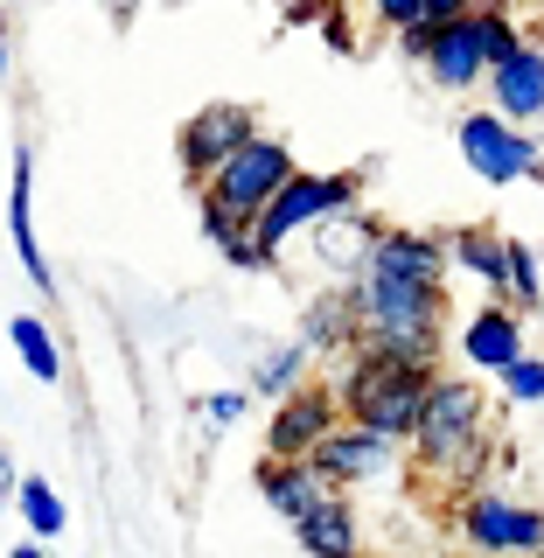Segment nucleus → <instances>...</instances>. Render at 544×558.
Here are the masks:
<instances>
[{
  "instance_id": "f257e3e1",
  "label": "nucleus",
  "mask_w": 544,
  "mask_h": 558,
  "mask_svg": "<svg viewBox=\"0 0 544 558\" xmlns=\"http://www.w3.org/2000/svg\"><path fill=\"white\" fill-rule=\"evenodd\" d=\"M412 468L433 475L440 488L468 496V488L488 482V461H496V426H488V391L482 377H447L433 371L426 384V405H419V426H412Z\"/></svg>"
},
{
  "instance_id": "f03ea898",
  "label": "nucleus",
  "mask_w": 544,
  "mask_h": 558,
  "mask_svg": "<svg viewBox=\"0 0 544 558\" xmlns=\"http://www.w3.org/2000/svg\"><path fill=\"white\" fill-rule=\"evenodd\" d=\"M440 363H412V356H391V349H377V342H356V349H342L336 356V405L349 426H363V433H384L391 447H406L412 440V426H419V405H426V384Z\"/></svg>"
},
{
  "instance_id": "7ed1b4c3",
  "label": "nucleus",
  "mask_w": 544,
  "mask_h": 558,
  "mask_svg": "<svg viewBox=\"0 0 544 558\" xmlns=\"http://www.w3.org/2000/svg\"><path fill=\"white\" fill-rule=\"evenodd\" d=\"M349 209H363V174L356 168H293L287 182L273 189V203L252 217V244L266 258H279V244L314 231V223H342Z\"/></svg>"
},
{
  "instance_id": "20e7f679",
  "label": "nucleus",
  "mask_w": 544,
  "mask_h": 558,
  "mask_svg": "<svg viewBox=\"0 0 544 558\" xmlns=\"http://www.w3.org/2000/svg\"><path fill=\"white\" fill-rule=\"evenodd\" d=\"M293 168H301V161H293V147H287L279 133L258 126V133H252V140H244V147L231 154V161H217V168H209L203 182H196V203L223 209V217H238V223H252L258 209L273 203V189L287 182Z\"/></svg>"
},
{
  "instance_id": "39448f33",
  "label": "nucleus",
  "mask_w": 544,
  "mask_h": 558,
  "mask_svg": "<svg viewBox=\"0 0 544 558\" xmlns=\"http://www.w3.org/2000/svg\"><path fill=\"white\" fill-rule=\"evenodd\" d=\"M454 147H461L468 174H475V182H488V189L544 182V140H537L531 126H517V119H503L496 105L468 112L461 126H454Z\"/></svg>"
},
{
  "instance_id": "423d86ee",
  "label": "nucleus",
  "mask_w": 544,
  "mask_h": 558,
  "mask_svg": "<svg viewBox=\"0 0 544 558\" xmlns=\"http://www.w3.org/2000/svg\"><path fill=\"white\" fill-rule=\"evenodd\" d=\"M454 537L482 558H531L544 545V510L523 496H503L496 482H482L454 502Z\"/></svg>"
},
{
  "instance_id": "0eeeda50",
  "label": "nucleus",
  "mask_w": 544,
  "mask_h": 558,
  "mask_svg": "<svg viewBox=\"0 0 544 558\" xmlns=\"http://www.w3.org/2000/svg\"><path fill=\"white\" fill-rule=\"evenodd\" d=\"M252 133H258V112L244 98H209V105H196V112L182 119V133H174V161H182L189 189H196L217 161H231Z\"/></svg>"
},
{
  "instance_id": "6e6552de",
  "label": "nucleus",
  "mask_w": 544,
  "mask_h": 558,
  "mask_svg": "<svg viewBox=\"0 0 544 558\" xmlns=\"http://www.w3.org/2000/svg\"><path fill=\"white\" fill-rule=\"evenodd\" d=\"M328 426H342V405H336V391H328V377H301L287 398H273L266 453L273 461H307Z\"/></svg>"
},
{
  "instance_id": "1a4fd4ad",
  "label": "nucleus",
  "mask_w": 544,
  "mask_h": 558,
  "mask_svg": "<svg viewBox=\"0 0 544 558\" xmlns=\"http://www.w3.org/2000/svg\"><path fill=\"white\" fill-rule=\"evenodd\" d=\"M398 453H406V447H391L384 433H363V426H349V418H342V426L322 433V447H314L307 461H314V475H322L328 488H342V496H349V488H371V482L391 475Z\"/></svg>"
},
{
  "instance_id": "9d476101",
  "label": "nucleus",
  "mask_w": 544,
  "mask_h": 558,
  "mask_svg": "<svg viewBox=\"0 0 544 558\" xmlns=\"http://www.w3.org/2000/svg\"><path fill=\"white\" fill-rule=\"evenodd\" d=\"M426 84L433 92H475L488 77V57H482V22L475 14H454V22L433 28V49H426Z\"/></svg>"
},
{
  "instance_id": "9b49d317",
  "label": "nucleus",
  "mask_w": 544,
  "mask_h": 558,
  "mask_svg": "<svg viewBox=\"0 0 544 558\" xmlns=\"http://www.w3.org/2000/svg\"><path fill=\"white\" fill-rule=\"evenodd\" d=\"M454 349H461V363H468L475 377H496L503 363L523 356V314H517L510 301H488V307H475V314L461 322Z\"/></svg>"
},
{
  "instance_id": "f8f14e48",
  "label": "nucleus",
  "mask_w": 544,
  "mask_h": 558,
  "mask_svg": "<svg viewBox=\"0 0 544 558\" xmlns=\"http://www.w3.org/2000/svg\"><path fill=\"white\" fill-rule=\"evenodd\" d=\"M488 105H496L503 119H517V126H537V112H544V43H523L510 49V57H496L488 63Z\"/></svg>"
},
{
  "instance_id": "ddd939ff",
  "label": "nucleus",
  "mask_w": 544,
  "mask_h": 558,
  "mask_svg": "<svg viewBox=\"0 0 544 558\" xmlns=\"http://www.w3.org/2000/svg\"><path fill=\"white\" fill-rule=\"evenodd\" d=\"M8 238H14V258H22L28 287H57L49 279V258H43V238H35V154L14 147V174H8Z\"/></svg>"
},
{
  "instance_id": "4468645a",
  "label": "nucleus",
  "mask_w": 544,
  "mask_h": 558,
  "mask_svg": "<svg viewBox=\"0 0 544 558\" xmlns=\"http://www.w3.org/2000/svg\"><path fill=\"white\" fill-rule=\"evenodd\" d=\"M293 537H301L307 558H363V523H356V510H349L342 488H328V496L293 523Z\"/></svg>"
},
{
  "instance_id": "2eb2a0df",
  "label": "nucleus",
  "mask_w": 544,
  "mask_h": 558,
  "mask_svg": "<svg viewBox=\"0 0 544 558\" xmlns=\"http://www.w3.org/2000/svg\"><path fill=\"white\" fill-rule=\"evenodd\" d=\"M440 244H447L454 272L482 279L488 301H503V266H510V238H503L496 223H454V231H440Z\"/></svg>"
},
{
  "instance_id": "dca6fc26",
  "label": "nucleus",
  "mask_w": 544,
  "mask_h": 558,
  "mask_svg": "<svg viewBox=\"0 0 544 558\" xmlns=\"http://www.w3.org/2000/svg\"><path fill=\"white\" fill-rule=\"evenodd\" d=\"M252 482H258V496L273 502V517H287V523H301L314 502L328 496V482L314 475V461H273V453H258Z\"/></svg>"
},
{
  "instance_id": "f3484780",
  "label": "nucleus",
  "mask_w": 544,
  "mask_h": 558,
  "mask_svg": "<svg viewBox=\"0 0 544 558\" xmlns=\"http://www.w3.org/2000/svg\"><path fill=\"white\" fill-rule=\"evenodd\" d=\"M356 301H349V287L336 279V287H322L307 301L301 314V342H307V356H342V349H356Z\"/></svg>"
},
{
  "instance_id": "a211bd4d",
  "label": "nucleus",
  "mask_w": 544,
  "mask_h": 558,
  "mask_svg": "<svg viewBox=\"0 0 544 558\" xmlns=\"http://www.w3.org/2000/svg\"><path fill=\"white\" fill-rule=\"evenodd\" d=\"M8 342H14V356H22V371L35 384H63V349H57V336H49L43 314H14V322H8Z\"/></svg>"
},
{
  "instance_id": "6ab92c4d",
  "label": "nucleus",
  "mask_w": 544,
  "mask_h": 558,
  "mask_svg": "<svg viewBox=\"0 0 544 558\" xmlns=\"http://www.w3.org/2000/svg\"><path fill=\"white\" fill-rule=\"evenodd\" d=\"M307 363H314V356H307V342L293 336V342H279V349H266V356L252 363V377H244V391H252V398H266V405H273V398H287L293 384L307 377Z\"/></svg>"
},
{
  "instance_id": "aec40b11",
  "label": "nucleus",
  "mask_w": 544,
  "mask_h": 558,
  "mask_svg": "<svg viewBox=\"0 0 544 558\" xmlns=\"http://www.w3.org/2000/svg\"><path fill=\"white\" fill-rule=\"evenodd\" d=\"M14 502H22V523H28V537H63V523H70V510H63V496L49 488L43 475H22L14 482Z\"/></svg>"
},
{
  "instance_id": "412c9836",
  "label": "nucleus",
  "mask_w": 544,
  "mask_h": 558,
  "mask_svg": "<svg viewBox=\"0 0 544 558\" xmlns=\"http://www.w3.org/2000/svg\"><path fill=\"white\" fill-rule=\"evenodd\" d=\"M503 301H510L517 314L544 307V266H537V252H531L523 238H510V266H503Z\"/></svg>"
},
{
  "instance_id": "4be33fe9",
  "label": "nucleus",
  "mask_w": 544,
  "mask_h": 558,
  "mask_svg": "<svg viewBox=\"0 0 544 558\" xmlns=\"http://www.w3.org/2000/svg\"><path fill=\"white\" fill-rule=\"evenodd\" d=\"M496 391L510 398V405H544V356L523 349L517 363H503V371H496Z\"/></svg>"
},
{
  "instance_id": "5701e85b",
  "label": "nucleus",
  "mask_w": 544,
  "mask_h": 558,
  "mask_svg": "<svg viewBox=\"0 0 544 558\" xmlns=\"http://www.w3.org/2000/svg\"><path fill=\"white\" fill-rule=\"evenodd\" d=\"M363 8H371V22L377 28H412V22H426V0H363Z\"/></svg>"
},
{
  "instance_id": "b1692460",
  "label": "nucleus",
  "mask_w": 544,
  "mask_h": 558,
  "mask_svg": "<svg viewBox=\"0 0 544 558\" xmlns=\"http://www.w3.org/2000/svg\"><path fill=\"white\" fill-rule=\"evenodd\" d=\"M244 405H252V391H209L203 398V418H209V426H238V418H244Z\"/></svg>"
},
{
  "instance_id": "393cba45",
  "label": "nucleus",
  "mask_w": 544,
  "mask_h": 558,
  "mask_svg": "<svg viewBox=\"0 0 544 558\" xmlns=\"http://www.w3.org/2000/svg\"><path fill=\"white\" fill-rule=\"evenodd\" d=\"M391 43H398V57H406V63H426V49H433V22H412V28H398Z\"/></svg>"
},
{
  "instance_id": "a878e982",
  "label": "nucleus",
  "mask_w": 544,
  "mask_h": 558,
  "mask_svg": "<svg viewBox=\"0 0 544 558\" xmlns=\"http://www.w3.org/2000/svg\"><path fill=\"white\" fill-rule=\"evenodd\" d=\"M14 482H22V475H14V461H8V453H0V510H8V502H14Z\"/></svg>"
},
{
  "instance_id": "bb28decb",
  "label": "nucleus",
  "mask_w": 544,
  "mask_h": 558,
  "mask_svg": "<svg viewBox=\"0 0 544 558\" xmlns=\"http://www.w3.org/2000/svg\"><path fill=\"white\" fill-rule=\"evenodd\" d=\"M454 14H461V0H426V22H433V28L454 22Z\"/></svg>"
},
{
  "instance_id": "cd10ccee",
  "label": "nucleus",
  "mask_w": 544,
  "mask_h": 558,
  "mask_svg": "<svg viewBox=\"0 0 544 558\" xmlns=\"http://www.w3.org/2000/svg\"><path fill=\"white\" fill-rule=\"evenodd\" d=\"M8 558H49V545H43V537H28V545H14Z\"/></svg>"
},
{
  "instance_id": "c85d7f7f",
  "label": "nucleus",
  "mask_w": 544,
  "mask_h": 558,
  "mask_svg": "<svg viewBox=\"0 0 544 558\" xmlns=\"http://www.w3.org/2000/svg\"><path fill=\"white\" fill-rule=\"evenodd\" d=\"M496 8H510V0H461V14H496Z\"/></svg>"
},
{
  "instance_id": "c756f323",
  "label": "nucleus",
  "mask_w": 544,
  "mask_h": 558,
  "mask_svg": "<svg viewBox=\"0 0 544 558\" xmlns=\"http://www.w3.org/2000/svg\"><path fill=\"white\" fill-rule=\"evenodd\" d=\"M0 70H8V0H0Z\"/></svg>"
},
{
  "instance_id": "7c9ffc66",
  "label": "nucleus",
  "mask_w": 544,
  "mask_h": 558,
  "mask_svg": "<svg viewBox=\"0 0 544 558\" xmlns=\"http://www.w3.org/2000/svg\"><path fill=\"white\" fill-rule=\"evenodd\" d=\"M531 133H537V140H544V112H537V126H531Z\"/></svg>"
},
{
  "instance_id": "2f4dec72",
  "label": "nucleus",
  "mask_w": 544,
  "mask_h": 558,
  "mask_svg": "<svg viewBox=\"0 0 544 558\" xmlns=\"http://www.w3.org/2000/svg\"><path fill=\"white\" fill-rule=\"evenodd\" d=\"M112 8H140V0H112Z\"/></svg>"
},
{
  "instance_id": "473e14b6",
  "label": "nucleus",
  "mask_w": 544,
  "mask_h": 558,
  "mask_svg": "<svg viewBox=\"0 0 544 558\" xmlns=\"http://www.w3.org/2000/svg\"><path fill=\"white\" fill-rule=\"evenodd\" d=\"M461 558H482V551H461Z\"/></svg>"
},
{
  "instance_id": "72a5a7b5",
  "label": "nucleus",
  "mask_w": 544,
  "mask_h": 558,
  "mask_svg": "<svg viewBox=\"0 0 544 558\" xmlns=\"http://www.w3.org/2000/svg\"><path fill=\"white\" fill-rule=\"evenodd\" d=\"M531 558H544V545H537V551H531Z\"/></svg>"
},
{
  "instance_id": "f704fd0d",
  "label": "nucleus",
  "mask_w": 544,
  "mask_h": 558,
  "mask_svg": "<svg viewBox=\"0 0 544 558\" xmlns=\"http://www.w3.org/2000/svg\"><path fill=\"white\" fill-rule=\"evenodd\" d=\"M279 8H287V0H279Z\"/></svg>"
},
{
  "instance_id": "c9c22d12",
  "label": "nucleus",
  "mask_w": 544,
  "mask_h": 558,
  "mask_svg": "<svg viewBox=\"0 0 544 558\" xmlns=\"http://www.w3.org/2000/svg\"><path fill=\"white\" fill-rule=\"evenodd\" d=\"M49 558H57V551H49Z\"/></svg>"
}]
</instances>
